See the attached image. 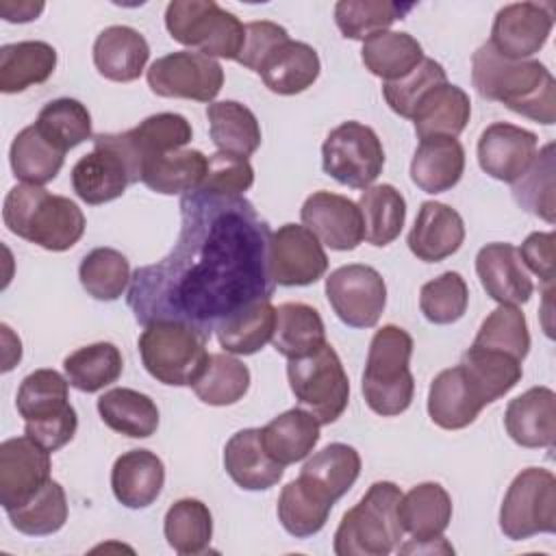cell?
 Instances as JSON below:
<instances>
[{
  "label": "cell",
  "mask_w": 556,
  "mask_h": 556,
  "mask_svg": "<svg viewBox=\"0 0 556 556\" xmlns=\"http://www.w3.org/2000/svg\"><path fill=\"white\" fill-rule=\"evenodd\" d=\"M319 421L306 408H289L261 428L267 454L282 467L304 460L319 441Z\"/></svg>",
  "instance_id": "obj_30"
},
{
  "label": "cell",
  "mask_w": 556,
  "mask_h": 556,
  "mask_svg": "<svg viewBox=\"0 0 556 556\" xmlns=\"http://www.w3.org/2000/svg\"><path fill=\"white\" fill-rule=\"evenodd\" d=\"M363 215V239L371 245H389L402 232L406 200L393 185H371L358 198Z\"/></svg>",
  "instance_id": "obj_42"
},
{
  "label": "cell",
  "mask_w": 556,
  "mask_h": 556,
  "mask_svg": "<svg viewBox=\"0 0 556 556\" xmlns=\"http://www.w3.org/2000/svg\"><path fill=\"white\" fill-rule=\"evenodd\" d=\"M165 484V465L150 450H130L115 458L111 489L126 508H148L156 502Z\"/></svg>",
  "instance_id": "obj_24"
},
{
  "label": "cell",
  "mask_w": 556,
  "mask_h": 556,
  "mask_svg": "<svg viewBox=\"0 0 556 556\" xmlns=\"http://www.w3.org/2000/svg\"><path fill=\"white\" fill-rule=\"evenodd\" d=\"M50 452L28 434L0 443V504L17 508L41 491L52 478Z\"/></svg>",
  "instance_id": "obj_15"
},
{
  "label": "cell",
  "mask_w": 556,
  "mask_h": 556,
  "mask_svg": "<svg viewBox=\"0 0 556 556\" xmlns=\"http://www.w3.org/2000/svg\"><path fill=\"white\" fill-rule=\"evenodd\" d=\"M321 63L317 50L304 41H293L291 37L274 48V52L263 61L258 76L265 87L278 96H295L308 89L319 76Z\"/></svg>",
  "instance_id": "obj_28"
},
{
  "label": "cell",
  "mask_w": 556,
  "mask_h": 556,
  "mask_svg": "<svg viewBox=\"0 0 556 556\" xmlns=\"http://www.w3.org/2000/svg\"><path fill=\"white\" fill-rule=\"evenodd\" d=\"M400 519L415 541L439 539L452 521V497L439 482L415 484L402 493Z\"/></svg>",
  "instance_id": "obj_31"
},
{
  "label": "cell",
  "mask_w": 556,
  "mask_h": 556,
  "mask_svg": "<svg viewBox=\"0 0 556 556\" xmlns=\"http://www.w3.org/2000/svg\"><path fill=\"white\" fill-rule=\"evenodd\" d=\"M332 510V502L313 491L304 480L295 478L287 486H282L278 497V521L282 528L295 536L306 539L317 534Z\"/></svg>",
  "instance_id": "obj_45"
},
{
  "label": "cell",
  "mask_w": 556,
  "mask_h": 556,
  "mask_svg": "<svg viewBox=\"0 0 556 556\" xmlns=\"http://www.w3.org/2000/svg\"><path fill=\"white\" fill-rule=\"evenodd\" d=\"M473 345L500 350L515 356L517 361H523L530 350V332L521 308L513 304H500L495 311H491L480 324Z\"/></svg>",
  "instance_id": "obj_53"
},
{
  "label": "cell",
  "mask_w": 556,
  "mask_h": 556,
  "mask_svg": "<svg viewBox=\"0 0 556 556\" xmlns=\"http://www.w3.org/2000/svg\"><path fill=\"white\" fill-rule=\"evenodd\" d=\"M410 354L413 337L400 326L387 324L371 337L363 371V397L374 413L395 417L410 406L415 393Z\"/></svg>",
  "instance_id": "obj_5"
},
{
  "label": "cell",
  "mask_w": 556,
  "mask_h": 556,
  "mask_svg": "<svg viewBox=\"0 0 556 556\" xmlns=\"http://www.w3.org/2000/svg\"><path fill=\"white\" fill-rule=\"evenodd\" d=\"M554 26L549 4L513 2L495 13L491 26V48L513 61H526L536 54Z\"/></svg>",
  "instance_id": "obj_16"
},
{
  "label": "cell",
  "mask_w": 556,
  "mask_h": 556,
  "mask_svg": "<svg viewBox=\"0 0 556 556\" xmlns=\"http://www.w3.org/2000/svg\"><path fill=\"white\" fill-rule=\"evenodd\" d=\"M326 298L345 326L374 328L387 304V285L378 269L350 263L330 271Z\"/></svg>",
  "instance_id": "obj_12"
},
{
  "label": "cell",
  "mask_w": 556,
  "mask_h": 556,
  "mask_svg": "<svg viewBox=\"0 0 556 556\" xmlns=\"http://www.w3.org/2000/svg\"><path fill=\"white\" fill-rule=\"evenodd\" d=\"M413 4L389 0H341L334 4V22L345 39L365 41L389 30L395 20H402Z\"/></svg>",
  "instance_id": "obj_48"
},
{
  "label": "cell",
  "mask_w": 556,
  "mask_h": 556,
  "mask_svg": "<svg viewBox=\"0 0 556 556\" xmlns=\"http://www.w3.org/2000/svg\"><path fill=\"white\" fill-rule=\"evenodd\" d=\"M56 67V50L46 41H17L0 48V91L20 93L46 83Z\"/></svg>",
  "instance_id": "obj_33"
},
{
  "label": "cell",
  "mask_w": 556,
  "mask_h": 556,
  "mask_svg": "<svg viewBox=\"0 0 556 556\" xmlns=\"http://www.w3.org/2000/svg\"><path fill=\"white\" fill-rule=\"evenodd\" d=\"M554 232H532L519 248L523 265L539 276L545 287H554Z\"/></svg>",
  "instance_id": "obj_59"
},
{
  "label": "cell",
  "mask_w": 556,
  "mask_h": 556,
  "mask_svg": "<svg viewBox=\"0 0 556 556\" xmlns=\"http://www.w3.org/2000/svg\"><path fill=\"white\" fill-rule=\"evenodd\" d=\"M445 80H447V76H445L443 65L434 59L424 56L421 63L410 74H406L404 78L384 83L382 85V96H384V100H387V104L393 113H397L400 117L410 119L419 100L432 87H437Z\"/></svg>",
  "instance_id": "obj_55"
},
{
  "label": "cell",
  "mask_w": 556,
  "mask_h": 556,
  "mask_svg": "<svg viewBox=\"0 0 556 556\" xmlns=\"http://www.w3.org/2000/svg\"><path fill=\"white\" fill-rule=\"evenodd\" d=\"M128 185H132L128 163L113 146L96 135L93 150L80 156L72 167V187L76 195L96 206L119 198Z\"/></svg>",
  "instance_id": "obj_19"
},
{
  "label": "cell",
  "mask_w": 556,
  "mask_h": 556,
  "mask_svg": "<svg viewBox=\"0 0 556 556\" xmlns=\"http://www.w3.org/2000/svg\"><path fill=\"white\" fill-rule=\"evenodd\" d=\"M326 343L324 319L317 308L302 302H285L276 308V328L271 345L278 354L302 358Z\"/></svg>",
  "instance_id": "obj_35"
},
{
  "label": "cell",
  "mask_w": 556,
  "mask_h": 556,
  "mask_svg": "<svg viewBox=\"0 0 556 556\" xmlns=\"http://www.w3.org/2000/svg\"><path fill=\"white\" fill-rule=\"evenodd\" d=\"M148 87L161 98H185L211 104L224 87V70L217 59L195 50H178L150 65Z\"/></svg>",
  "instance_id": "obj_11"
},
{
  "label": "cell",
  "mask_w": 556,
  "mask_h": 556,
  "mask_svg": "<svg viewBox=\"0 0 556 556\" xmlns=\"http://www.w3.org/2000/svg\"><path fill=\"white\" fill-rule=\"evenodd\" d=\"M271 228L243 195L191 191L180 198L178 241L135 269L128 306L143 326L169 319L211 332L237 311L269 300Z\"/></svg>",
  "instance_id": "obj_1"
},
{
  "label": "cell",
  "mask_w": 556,
  "mask_h": 556,
  "mask_svg": "<svg viewBox=\"0 0 556 556\" xmlns=\"http://www.w3.org/2000/svg\"><path fill=\"white\" fill-rule=\"evenodd\" d=\"M208 334L182 321L159 319L139 334V354L146 371L169 387H191L202 374Z\"/></svg>",
  "instance_id": "obj_6"
},
{
  "label": "cell",
  "mask_w": 556,
  "mask_h": 556,
  "mask_svg": "<svg viewBox=\"0 0 556 556\" xmlns=\"http://www.w3.org/2000/svg\"><path fill=\"white\" fill-rule=\"evenodd\" d=\"M484 402L469 382L465 369L447 367L434 376L428 391V415L443 430H460L476 421Z\"/></svg>",
  "instance_id": "obj_23"
},
{
  "label": "cell",
  "mask_w": 556,
  "mask_h": 556,
  "mask_svg": "<svg viewBox=\"0 0 556 556\" xmlns=\"http://www.w3.org/2000/svg\"><path fill=\"white\" fill-rule=\"evenodd\" d=\"M211 139L219 152L248 159L261 146V126L256 115L237 100L211 102L206 106Z\"/></svg>",
  "instance_id": "obj_38"
},
{
  "label": "cell",
  "mask_w": 556,
  "mask_h": 556,
  "mask_svg": "<svg viewBox=\"0 0 556 556\" xmlns=\"http://www.w3.org/2000/svg\"><path fill=\"white\" fill-rule=\"evenodd\" d=\"M163 532L169 547L180 556L206 552L213 536V517L208 506L193 497L174 502L165 513Z\"/></svg>",
  "instance_id": "obj_44"
},
{
  "label": "cell",
  "mask_w": 556,
  "mask_h": 556,
  "mask_svg": "<svg viewBox=\"0 0 556 556\" xmlns=\"http://www.w3.org/2000/svg\"><path fill=\"white\" fill-rule=\"evenodd\" d=\"M169 37L211 59L237 61L245 43L241 20L213 0H174L165 9Z\"/></svg>",
  "instance_id": "obj_7"
},
{
  "label": "cell",
  "mask_w": 556,
  "mask_h": 556,
  "mask_svg": "<svg viewBox=\"0 0 556 556\" xmlns=\"http://www.w3.org/2000/svg\"><path fill=\"white\" fill-rule=\"evenodd\" d=\"M471 83L484 100L545 126L556 122V80L536 59H506L486 41L471 56Z\"/></svg>",
  "instance_id": "obj_2"
},
{
  "label": "cell",
  "mask_w": 556,
  "mask_h": 556,
  "mask_svg": "<svg viewBox=\"0 0 556 556\" xmlns=\"http://www.w3.org/2000/svg\"><path fill=\"white\" fill-rule=\"evenodd\" d=\"M43 2H30V0H24V2H11V0H2L0 2V15L2 20L7 22H17V24H24V22H33L41 15L43 11Z\"/></svg>",
  "instance_id": "obj_60"
},
{
  "label": "cell",
  "mask_w": 556,
  "mask_h": 556,
  "mask_svg": "<svg viewBox=\"0 0 556 556\" xmlns=\"http://www.w3.org/2000/svg\"><path fill=\"white\" fill-rule=\"evenodd\" d=\"M358 473H361L358 452L348 443H330L304 463L298 478L334 504L339 497H343L350 491Z\"/></svg>",
  "instance_id": "obj_32"
},
{
  "label": "cell",
  "mask_w": 556,
  "mask_h": 556,
  "mask_svg": "<svg viewBox=\"0 0 556 556\" xmlns=\"http://www.w3.org/2000/svg\"><path fill=\"white\" fill-rule=\"evenodd\" d=\"M361 59L374 76L391 83L410 74L421 63L424 50L413 35L384 30L363 41Z\"/></svg>",
  "instance_id": "obj_40"
},
{
  "label": "cell",
  "mask_w": 556,
  "mask_h": 556,
  "mask_svg": "<svg viewBox=\"0 0 556 556\" xmlns=\"http://www.w3.org/2000/svg\"><path fill=\"white\" fill-rule=\"evenodd\" d=\"M252 182L254 169L248 159L217 150L208 156L200 191L215 195H243L252 187Z\"/></svg>",
  "instance_id": "obj_56"
},
{
  "label": "cell",
  "mask_w": 556,
  "mask_h": 556,
  "mask_svg": "<svg viewBox=\"0 0 556 556\" xmlns=\"http://www.w3.org/2000/svg\"><path fill=\"white\" fill-rule=\"evenodd\" d=\"M37 128L61 150H72L91 139V115L80 100L56 98L37 115Z\"/></svg>",
  "instance_id": "obj_52"
},
{
  "label": "cell",
  "mask_w": 556,
  "mask_h": 556,
  "mask_svg": "<svg viewBox=\"0 0 556 556\" xmlns=\"http://www.w3.org/2000/svg\"><path fill=\"white\" fill-rule=\"evenodd\" d=\"M150 59L146 37L130 26H109L93 41L96 70L115 83L137 80Z\"/></svg>",
  "instance_id": "obj_26"
},
{
  "label": "cell",
  "mask_w": 556,
  "mask_h": 556,
  "mask_svg": "<svg viewBox=\"0 0 556 556\" xmlns=\"http://www.w3.org/2000/svg\"><path fill=\"white\" fill-rule=\"evenodd\" d=\"M287 378L295 400L321 426L337 421L348 408L350 380L339 354L328 341L308 356L291 358Z\"/></svg>",
  "instance_id": "obj_8"
},
{
  "label": "cell",
  "mask_w": 556,
  "mask_h": 556,
  "mask_svg": "<svg viewBox=\"0 0 556 556\" xmlns=\"http://www.w3.org/2000/svg\"><path fill=\"white\" fill-rule=\"evenodd\" d=\"M328 269L321 241L300 224H285L269 239V274L280 287H306Z\"/></svg>",
  "instance_id": "obj_14"
},
{
  "label": "cell",
  "mask_w": 556,
  "mask_h": 556,
  "mask_svg": "<svg viewBox=\"0 0 556 556\" xmlns=\"http://www.w3.org/2000/svg\"><path fill=\"white\" fill-rule=\"evenodd\" d=\"M11 526L28 536H48L67 521V497L56 480H50L28 502L7 510Z\"/></svg>",
  "instance_id": "obj_50"
},
{
  "label": "cell",
  "mask_w": 556,
  "mask_h": 556,
  "mask_svg": "<svg viewBox=\"0 0 556 556\" xmlns=\"http://www.w3.org/2000/svg\"><path fill=\"white\" fill-rule=\"evenodd\" d=\"M274 328H276V306L269 300H258L237 311L228 319H224L215 328V332H217L219 345L226 352L248 356V354H256L258 350H263V345L271 341Z\"/></svg>",
  "instance_id": "obj_41"
},
{
  "label": "cell",
  "mask_w": 556,
  "mask_h": 556,
  "mask_svg": "<svg viewBox=\"0 0 556 556\" xmlns=\"http://www.w3.org/2000/svg\"><path fill=\"white\" fill-rule=\"evenodd\" d=\"M2 219L13 235L50 252L70 250L85 232V215L74 200L26 182L7 193Z\"/></svg>",
  "instance_id": "obj_3"
},
{
  "label": "cell",
  "mask_w": 556,
  "mask_h": 556,
  "mask_svg": "<svg viewBox=\"0 0 556 556\" xmlns=\"http://www.w3.org/2000/svg\"><path fill=\"white\" fill-rule=\"evenodd\" d=\"M76 428H78V417L74 406H70L56 417L41 419V421H26L24 432L30 439H35L39 445H43L48 452H56L74 439Z\"/></svg>",
  "instance_id": "obj_58"
},
{
  "label": "cell",
  "mask_w": 556,
  "mask_h": 556,
  "mask_svg": "<svg viewBox=\"0 0 556 556\" xmlns=\"http://www.w3.org/2000/svg\"><path fill=\"white\" fill-rule=\"evenodd\" d=\"M78 278L91 298L113 302L126 293L132 276L130 263L122 252L113 248H96L80 261Z\"/></svg>",
  "instance_id": "obj_49"
},
{
  "label": "cell",
  "mask_w": 556,
  "mask_h": 556,
  "mask_svg": "<svg viewBox=\"0 0 556 556\" xmlns=\"http://www.w3.org/2000/svg\"><path fill=\"white\" fill-rule=\"evenodd\" d=\"M100 137L124 156L132 182H139L141 165L146 161L185 148L193 137V130L178 113H156L126 132H102Z\"/></svg>",
  "instance_id": "obj_13"
},
{
  "label": "cell",
  "mask_w": 556,
  "mask_h": 556,
  "mask_svg": "<svg viewBox=\"0 0 556 556\" xmlns=\"http://www.w3.org/2000/svg\"><path fill=\"white\" fill-rule=\"evenodd\" d=\"M476 271L482 289L497 304H526L534 291L519 250L510 243H486L480 248Z\"/></svg>",
  "instance_id": "obj_20"
},
{
  "label": "cell",
  "mask_w": 556,
  "mask_h": 556,
  "mask_svg": "<svg viewBox=\"0 0 556 556\" xmlns=\"http://www.w3.org/2000/svg\"><path fill=\"white\" fill-rule=\"evenodd\" d=\"M206 165H208V156H204L200 150L180 148L146 161L141 165L139 180L156 193L185 195L200 189L206 174Z\"/></svg>",
  "instance_id": "obj_34"
},
{
  "label": "cell",
  "mask_w": 556,
  "mask_h": 556,
  "mask_svg": "<svg viewBox=\"0 0 556 556\" xmlns=\"http://www.w3.org/2000/svg\"><path fill=\"white\" fill-rule=\"evenodd\" d=\"M191 389L204 404L230 406L248 393L250 369L230 354H208V361Z\"/></svg>",
  "instance_id": "obj_46"
},
{
  "label": "cell",
  "mask_w": 556,
  "mask_h": 556,
  "mask_svg": "<svg viewBox=\"0 0 556 556\" xmlns=\"http://www.w3.org/2000/svg\"><path fill=\"white\" fill-rule=\"evenodd\" d=\"M508 437L521 447H552L556 439V393L532 387L508 402L504 413Z\"/></svg>",
  "instance_id": "obj_22"
},
{
  "label": "cell",
  "mask_w": 556,
  "mask_h": 556,
  "mask_svg": "<svg viewBox=\"0 0 556 556\" xmlns=\"http://www.w3.org/2000/svg\"><path fill=\"white\" fill-rule=\"evenodd\" d=\"M63 369L74 389L83 393H96L122 376L124 358L117 345L100 341L67 354Z\"/></svg>",
  "instance_id": "obj_43"
},
{
  "label": "cell",
  "mask_w": 556,
  "mask_h": 556,
  "mask_svg": "<svg viewBox=\"0 0 556 556\" xmlns=\"http://www.w3.org/2000/svg\"><path fill=\"white\" fill-rule=\"evenodd\" d=\"M15 406L24 421H41L56 417L72 406L70 380L54 369H35L22 380Z\"/></svg>",
  "instance_id": "obj_47"
},
{
  "label": "cell",
  "mask_w": 556,
  "mask_h": 556,
  "mask_svg": "<svg viewBox=\"0 0 556 556\" xmlns=\"http://www.w3.org/2000/svg\"><path fill=\"white\" fill-rule=\"evenodd\" d=\"M287 39H289L287 28L276 22H269V20L250 22V24H245V43H243V50L237 61L243 67L258 74L263 61L274 52L276 46H280Z\"/></svg>",
  "instance_id": "obj_57"
},
{
  "label": "cell",
  "mask_w": 556,
  "mask_h": 556,
  "mask_svg": "<svg viewBox=\"0 0 556 556\" xmlns=\"http://www.w3.org/2000/svg\"><path fill=\"white\" fill-rule=\"evenodd\" d=\"M465 222L452 206L428 200L421 204L408 232V250L424 263H439L460 250Z\"/></svg>",
  "instance_id": "obj_21"
},
{
  "label": "cell",
  "mask_w": 556,
  "mask_h": 556,
  "mask_svg": "<svg viewBox=\"0 0 556 556\" xmlns=\"http://www.w3.org/2000/svg\"><path fill=\"white\" fill-rule=\"evenodd\" d=\"M302 224L337 252L358 248L363 241V215L356 202L330 191L311 193L300 211Z\"/></svg>",
  "instance_id": "obj_17"
},
{
  "label": "cell",
  "mask_w": 556,
  "mask_h": 556,
  "mask_svg": "<svg viewBox=\"0 0 556 556\" xmlns=\"http://www.w3.org/2000/svg\"><path fill=\"white\" fill-rule=\"evenodd\" d=\"M471 117V100L465 89L452 83L432 87L417 104L413 113L415 132L426 137H458Z\"/></svg>",
  "instance_id": "obj_29"
},
{
  "label": "cell",
  "mask_w": 556,
  "mask_h": 556,
  "mask_svg": "<svg viewBox=\"0 0 556 556\" xmlns=\"http://www.w3.org/2000/svg\"><path fill=\"white\" fill-rule=\"evenodd\" d=\"M321 165L337 182L367 189L382 174L384 148L374 128L350 119L328 132L321 146Z\"/></svg>",
  "instance_id": "obj_10"
},
{
  "label": "cell",
  "mask_w": 556,
  "mask_h": 556,
  "mask_svg": "<svg viewBox=\"0 0 556 556\" xmlns=\"http://www.w3.org/2000/svg\"><path fill=\"white\" fill-rule=\"evenodd\" d=\"M102 421L130 439H148L159 428V408L154 400L135 389L117 387L98 397Z\"/></svg>",
  "instance_id": "obj_36"
},
{
  "label": "cell",
  "mask_w": 556,
  "mask_h": 556,
  "mask_svg": "<svg viewBox=\"0 0 556 556\" xmlns=\"http://www.w3.org/2000/svg\"><path fill=\"white\" fill-rule=\"evenodd\" d=\"M465 150L456 137H426L410 161V180L426 193H443L458 185Z\"/></svg>",
  "instance_id": "obj_27"
},
{
  "label": "cell",
  "mask_w": 556,
  "mask_h": 556,
  "mask_svg": "<svg viewBox=\"0 0 556 556\" xmlns=\"http://www.w3.org/2000/svg\"><path fill=\"white\" fill-rule=\"evenodd\" d=\"M460 367L465 369L484 406L506 395L523 376L521 361L506 352L482 345H471L463 354Z\"/></svg>",
  "instance_id": "obj_39"
},
{
  "label": "cell",
  "mask_w": 556,
  "mask_h": 556,
  "mask_svg": "<svg viewBox=\"0 0 556 556\" xmlns=\"http://www.w3.org/2000/svg\"><path fill=\"white\" fill-rule=\"evenodd\" d=\"M224 469L245 491L271 489L285 473L265 450L261 428H245L235 432L224 447Z\"/></svg>",
  "instance_id": "obj_25"
},
{
  "label": "cell",
  "mask_w": 556,
  "mask_h": 556,
  "mask_svg": "<svg viewBox=\"0 0 556 556\" xmlns=\"http://www.w3.org/2000/svg\"><path fill=\"white\" fill-rule=\"evenodd\" d=\"M513 195L523 211L545 219L547 224H554V143H547L536 152L526 174L513 182Z\"/></svg>",
  "instance_id": "obj_51"
},
{
  "label": "cell",
  "mask_w": 556,
  "mask_h": 556,
  "mask_svg": "<svg viewBox=\"0 0 556 556\" xmlns=\"http://www.w3.org/2000/svg\"><path fill=\"white\" fill-rule=\"evenodd\" d=\"M402 491L395 482H374L356 506H352L337 532L334 554L337 556H387L391 554L402 536L404 526L400 519Z\"/></svg>",
  "instance_id": "obj_4"
},
{
  "label": "cell",
  "mask_w": 556,
  "mask_h": 556,
  "mask_svg": "<svg viewBox=\"0 0 556 556\" xmlns=\"http://www.w3.org/2000/svg\"><path fill=\"white\" fill-rule=\"evenodd\" d=\"M500 528L510 541L556 532V478L549 469L528 467L515 476L500 508Z\"/></svg>",
  "instance_id": "obj_9"
},
{
  "label": "cell",
  "mask_w": 556,
  "mask_h": 556,
  "mask_svg": "<svg viewBox=\"0 0 556 556\" xmlns=\"http://www.w3.org/2000/svg\"><path fill=\"white\" fill-rule=\"evenodd\" d=\"M400 552L402 554H421V552H428V554H454V547L443 539V536H439V539H428V541H415V539H410L408 543H404L402 547H400Z\"/></svg>",
  "instance_id": "obj_61"
},
{
  "label": "cell",
  "mask_w": 556,
  "mask_h": 556,
  "mask_svg": "<svg viewBox=\"0 0 556 556\" xmlns=\"http://www.w3.org/2000/svg\"><path fill=\"white\" fill-rule=\"evenodd\" d=\"M9 161L15 178L26 185H46L56 178L63 167L65 150L52 143L37 124L22 128L9 150Z\"/></svg>",
  "instance_id": "obj_37"
},
{
  "label": "cell",
  "mask_w": 556,
  "mask_h": 556,
  "mask_svg": "<svg viewBox=\"0 0 556 556\" xmlns=\"http://www.w3.org/2000/svg\"><path fill=\"white\" fill-rule=\"evenodd\" d=\"M469 304V289L458 271H443L419 291V308L430 324L447 326L458 321Z\"/></svg>",
  "instance_id": "obj_54"
},
{
  "label": "cell",
  "mask_w": 556,
  "mask_h": 556,
  "mask_svg": "<svg viewBox=\"0 0 556 556\" xmlns=\"http://www.w3.org/2000/svg\"><path fill=\"white\" fill-rule=\"evenodd\" d=\"M536 148L539 139L532 130L495 122L486 126L478 139V163L491 178L513 185L532 165Z\"/></svg>",
  "instance_id": "obj_18"
}]
</instances>
